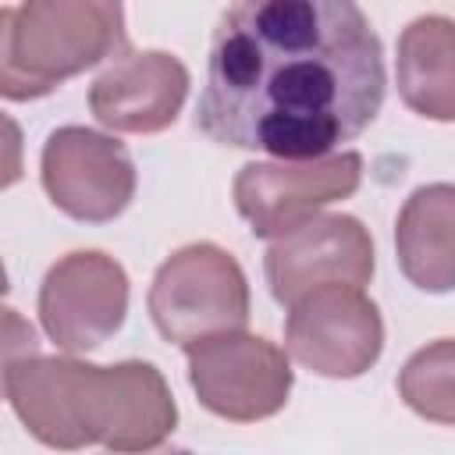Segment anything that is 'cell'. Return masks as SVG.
<instances>
[{"instance_id":"1","label":"cell","mask_w":455,"mask_h":455,"mask_svg":"<svg viewBox=\"0 0 455 455\" xmlns=\"http://www.w3.org/2000/svg\"><path fill=\"white\" fill-rule=\"evenodd\" d=\"M384 50L352 0L231 4L210 43L196 128L235 149L320 160L370 128Z\"/></svg>"},{"instance_id":"2","label":"cell","mask_w":455,"mask_h":455,"mask_svg":"<svg viewBox=\"0 0 455 455\" xmlns=\"http://www.w3.org/2000/svg\"><path fill=\"white\" fill-rule=\"evenodd\" d=\"M4 395L21 427L57 451H153L178 427L164 373L142 359L96 366L75 355H7Z\"/></svg>"},{"instance_id":"3","label":"cell","mask_w":455,"mask_h":455,"mask_svg":"<svg viewBox=\"0 0 455 455\" xmlns=\"http://www.w3.org/2000/svg\"><path fill=\"white\" fill-rule=\"evenodd\" d=\"M124 46V7L114 0L0 7V92L4 100H39Z\"/></svg>"},{"instance_id":"4","label":"cell","mask_w":455,"mask_h":455,"mask_svg":"<svg viewBox=\"0 0 455 455\" xmlns=\"http://www.w3.org/2000/svg\"><path fill=\"white\" fill-rule=\"evenodd\" d=\"M146 306L164 341L192 348L213 334L245 331L249 281L228 249L188 242L156 267Z\"/></svg>"},{"instance_id":"5","label":"cell","mask_w":455,"mask_h":455,"mask_svg":"<svg viewBox=\"0 0 455 455\" xmlns=\"http://www.w3.org/2000/svg\"><path fill=\"white\" fill-rule=\"evenodd\" d=\"M188 355V384L199 405L231 423H259L277 416L288 405L295 373L274 341L249 331L213 334L192 348Z\"/></svg>"},{"instance_id":"6","label":"cell","mask_w":455,"mask_h":455,"mask_svg":"<svg viewBox=\"0 0 455 455\" xmlns=\"http://www.w3.org/2000/svg\"><path fill=\"white\" fill-rule=\"evenodd\" d=\"M288 355L331 380L363 377L384 352V320L377 302L352 284H323L288 306Z\"/></svg>"},{"instance_id":"7","label":"cell","mask_w":455,"mask_h":455,"mask_svg":"<svg viewBox=\"0 0 455 455\" xmlns=\"http://www.w3.org/2000/svg\"><path fill=\"white\" fill-rule=\"evenodd\" d=\"M363 181V156L352 149L320 160H256L235 174V210L256 238H281L323 206L348 199Z\"/></svg>"},{"instance_id":"8","label":"cell","mask_w":455,"mask_h":455,"mask_svg":"<svg viewBox=\"0 0 455 455\" xmlns=\"http://www.w3.org/2000/svg\"><path fill=\"white\" fill-rule=\"evenodd\" d=\"M39 178L50 203L85 224L114 220L135 196V164L114 135L64 124L46 135Z\"/></svg>"},{"instance_id":"9","label":"cell","mask_w":455,"mask_h":455,"mask_svg":"<svg viewBox=\"0 0 455 455\" xmlns=\"http://www.w3.org/2000/svg\"><path fill=\"white\" fill-rule=\"evenodd\" d=\"M128 316V274L100 249L60 256L39 284V323L64 352L100 348Z\"/></svg>"},{"instance_id":"10","label":"cell","mask_w":455,"mask_h":455,"mask_svg":"<svg viewBox=\"0 0 455 455\" xmlns=\"http://www.w3.org/2000/svg\"><path fill=\"white\" fill-rule=\"evenodd\" d=\"M263 274L281 306H291L323 284L363 288L373 277V238L352 213H316L302 228L270 242Z\"/></svg>"},{"instance_id":"11","label":"cell","mask_w":455,"mask_h":455,"mask_svg":"<svg viewBox=\"0 0 455 455\" xmlns=\"http://www.w3.org/2000/svg\"><path fill=\"white\" fill-rule=\"evenodd\" d=\"M188 68L167 50H121L89 85L92 117L124 135H153L178 121Z\"/></svg>"},{"instance_id":"12","label":"cell","mask_w":455,"mask_h":455,"mask_svg":"<svg viewBox=\"0 0 455 455\" xmlns=\"http://www.w3.org/2000/svg\"><path fill=\"white\" fill-rule=\"evenodd\" d=\"M398 267L419 291H455V185H419L395 220Z\"/></svg>"},{"instance_id":"13","label":"cell","mask_w":455,"mask_h":455,"mask_svg":"<svg viewBox=\"0 0 455 455\" xmlns=\"http://www.w3.org/2000/svg\"><path fill=\"white\" fill-rule=\"evenodd\" d=\"M395 82L412 114L455 121V18L419 14L402 28Z\"/></svg>"},{"instance_id":"14","label":"cell","mask_w":455,"mask_h":455,"mask_svg":"<svg viewBox=\"0 0 455 455\" xmlns=\"http://www.w3.org/2000/svg\"><path fill=\"white\" fill-rule=\"evenodd\" d=\"M398 395L416 416L455 427V338L416 348L398 370Z\"/></svg>"},{"instance_id":"15","label":"cell","mask_w":455,"mask_h":455,"mask_svg":"<svg viewBox=\"0 0 455 455\" xmlns=\"http://www.w3.org/2000/svg\"><path fill=\"white\" fill-rule=\"evenodd\" d=\"M103 455H192L188 448H153V451H103Z\"/></svg>"}]
</instances>
